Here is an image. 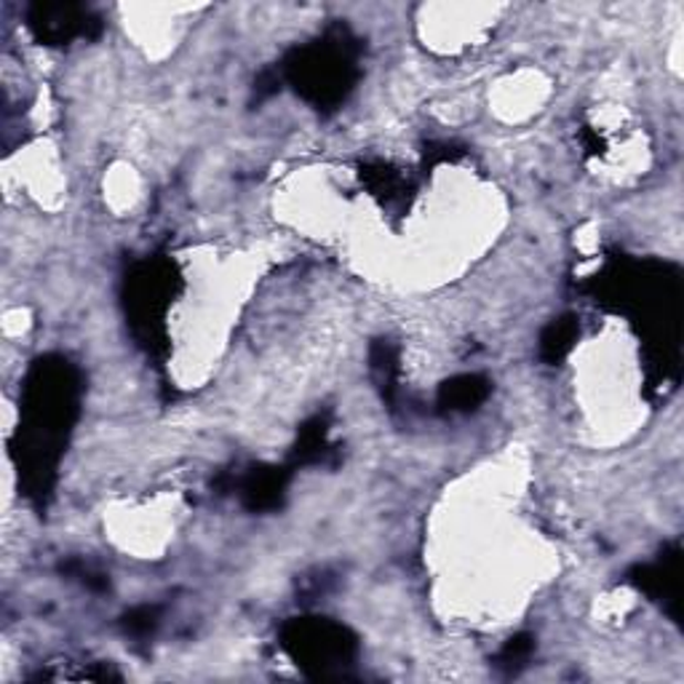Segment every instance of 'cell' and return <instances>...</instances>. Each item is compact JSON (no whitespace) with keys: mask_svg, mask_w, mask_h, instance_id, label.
<instances>
[{"mask_svg":"<svg viewBox=\"0 0 684 684\" xmlns=\"http://www.w3.org/2000/svg\"><path fill=\"white\" fill-rule=\"evenodd\" d=\"M28 24L38 41L51 46H65L73 38H94L99 33V19L75 3H38L30 6Z\"/></svg>","mask_w":684,"mask_h":684,"instance_id":"obj_2","label":"cell"},{"mask_svg":"<svg viewBox=\"0 0 684 684\" xmlns=\"http://www.w3.org/2000/svg\"><path fill=\"white\" fill-rule=\"evenodd\" d=\"M578 318L575 316H565V318H556V322L548 326L546 332H543L540 337V356L548 364H556L565 359L567 354L572 350L575 340H578Z\"/></svg>","mask_w":684,"mask_h":684,"instance_id":"obj_7","label":"cell"},{"mask_svg":"<svg viewBox=\"0 0 684 684\" xmlns=\"http://www.w3.org/2000/svg\"><path fill=\"white\" fill-rule=\"evenodd\" d=\"M286 487V473L278 469H260L254 473H249V478L244 482V503L252 511H271L278 508L281 497H284Z\"/></svg>","mask_w":684,"mask_h":684,"instance_id":"obj_6","label":"cell"},{"mask_svg":"<svg viewBox=\"0 0 684 684\" xmlns=\"http://www.w3.org/2000/svg\"><path fill=\"white\" fill-rule=\"evenodd\" d=\"M529 652H533V639H529V636H516V639H511L508 644H505L503 657H505V661H524V657H527Z\"/></svg>","mask_w":684,"mask_h":684,"instance_id":"obj_9","label":"cell"},{"mask_svg":"<svg viewBox=\"0 0 684 684\" xmlns=\"http://www.w3.org/2000/svg\"><path fill=\"white\" fill-rule=\"evenodd\" d=\"M490 396V380L482 375H460L446 380L439 391V407L450 412H471Z\"/></svg>","mask_w":684,"mask_h":684,"instance_id":"obj_5","label":"cell"},{"mask_svg":"<svg viewBox=\"0 0 684 684\" xmlns=\"http://www.w3.org/2000/svg\"><path fill=\"white\" fill-rule=\"evenodd\" d=\"M631 580L652 599H663L669 604V615L680 618V546L663 551L655 565H639L631 572Z\"/></svg>","mask_w":684,"mask_h":684,"instance_id":"obj_4","label":"cell"},{"mask_svg":"<svg viewBox=\"0 0 684 684\" xmlns=\"http://www.w3.org/2000/svg\"><path fill=\"white\" fill-rule=\"evenodd\" d=\"M286 648H290L294 655H311L313 661L322 666V663H337V661H348L350 652L356 650V642L348 636V631L343 625L326 623V620H299V623H292L286 629Z\"/></svg>","mask_w":684,"mask_h":684,"instance_id":"obj_3","label":"cell"},{"mask_svg":"<svg viewBox=\"0 0 684 684\" xmlns=\"http://www.w3.org/2000/svg\"><path fill=\"white\" fill-rule=\"evenodd\" d=\"M350 43H354L350 35L340 30L335 38H324L313 46L297 49L286 60V78L305 99L322 107L337 105L354 88L356 75H359Z\"/></svg>","mask_w":684,"mask_h":684,"instance_id":"obj_1","label":"cell"},{"mask_svg":"<svg viewBox=\"0 0 684 684\" xmlns=\"http://www.w3.org/2000/svg\"><path fill=\"white\" fill-rule=\"evenodd\" d=\"M158 623V607H137V610L126 615V629L131 634H147V631L156 629Z\"/></svg>","mask_w":684,"mask_h":684,"instance_id":"obj_8","label":"cell"}]
</instances>
